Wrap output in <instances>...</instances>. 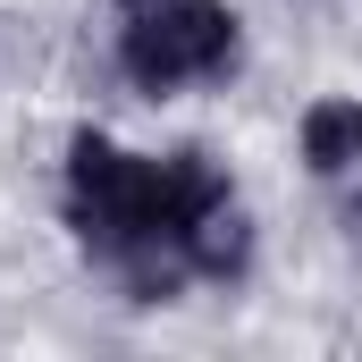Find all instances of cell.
<instances>
[{"label":"cell","instance_id":"obj_1","mask_svg":"<svg viewBox=\"0 0 362 362\" xmlns=\"http://www.w3.org/2000/svg\"><path fill=\"white\" fill-rule=\"evenodd\" d=\"M228 202V177L202 152H169V160H135L101 135L68 144V228L85 236L93 253L127 262L144 295H169L194 262V228Z\"/></svg>","mask_w":362,"mask_h":362},{"label":"cell","instance_id":"obj_2","mask_svg":"<svg viewBox=\"0 0 362 362\" xmlns=\"http://www.w3.org/2000/svg\"><path fill=\"white\" fill-rule=\"evenodd\" d=\"M118 59H127V76L144 93L219 76V68L236 59V17H228L219 0H152V8H135Z\"/></svg>","mask_w":362,"mask_h":362},{"label":"cell","instance_id":"obj_3","mask_svg":"<svg viewBox=\"0 0 362 362\" xmlns=\"http://www.w3.org/2000/svg\"><path fill=\"white\" fill-rule=\"evenodd\" d=\"M303 160L320 169V177H346L362 160V101H320L312 118H303Z\"/></svg>","mask_w":362,"mask_h":362},{"label":"cell","instance_id":"obj_4","mask_svg":"<svg viewBox=\"0 0 362 362\" xmlns=\"http://www.w3.org/2000/svg\"><path fill=\"white\" fill-rule=\"evenodd\" d=\"M346 219H354V245H362V202H354V211H346Z\"/></svg>","mask_w":362,"mask_h":362},{"label":"cell","instance_id":"obj_5","mask_svg":"<svg viewBox=\"0 0 362 362\" xmlns=\"http://www.w3.org/2000/svg\"><path fill=\"white\" fill-rule=\"evenodd\" d=\"M127 8H152V0H127Z\"/></svg>","mask_w":362,"mask_h":362}]
</instances>
